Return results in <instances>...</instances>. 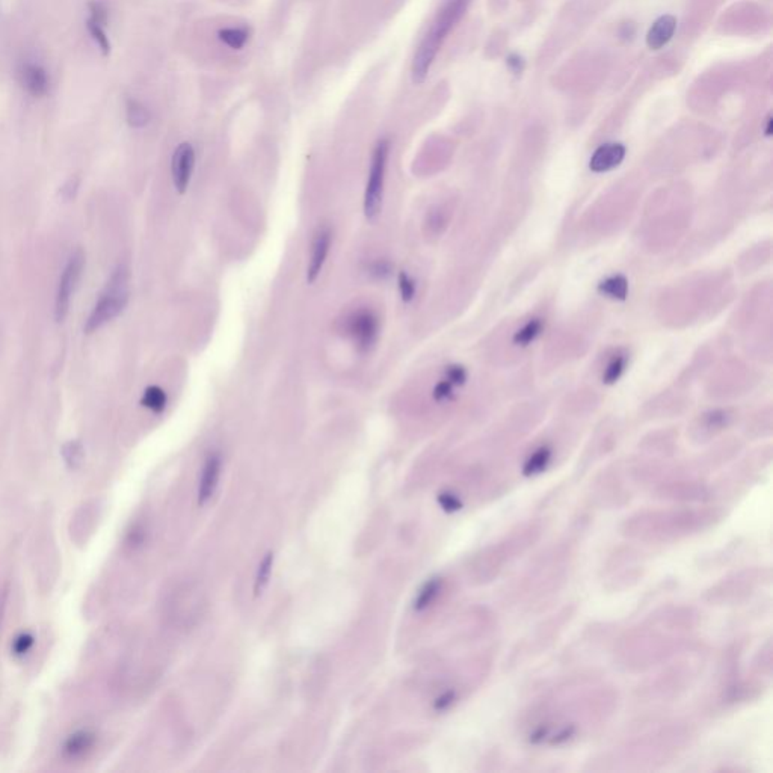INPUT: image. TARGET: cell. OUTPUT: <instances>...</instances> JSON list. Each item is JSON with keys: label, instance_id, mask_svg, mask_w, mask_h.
Here are the masks:
<instances>
[{"label": "cell", "instance_id": "cell-1", "mask_svg": "<svg viewBox=\"0 0 773 773\" xmlns=\"http://www.w3.org/2000/svg\"><path fill=\"white\" fill-rule=\"evenodd\" d=\"M468 0H450L449 5L442 10L438 15L435 23L432 24L431 31L426 37L423 38L420 47L417 49L414 63H413V77L414 82L420 83L424 81V77L428 74V69L432 64L433 58H435L437 51L441 46V42L444 41L446 35L451 29V26L461 17L463 11L465 10Z\"/></svg>", "mask_w": 773, "mask_h": 773}, {"label": "cell", "instance_id": "cell-2", "mask_svg": "<svg viewBox=\"0 0 773 773\" xmlns=\"http://www.w3.org/2000/svg\"><path fill=\"white\" fill-rule=\"evenodd\" d=\"M128 278L130 275L127 266L119 265L112 274L106 289H104L100 299L91 311L85 326L86 333L97 331L104 324L110 322L112 319H115L124 311L128 302Z\"/></svg>", "mask_w": 773, "mask_h": 773}, {"label": "cell", "instance_id": "cell-3", "mask_svg": "<svg viewBox=\"0 0 773 773\" xmlns=\"http://www.w3.org/2000/svg\"><path fill=\"white\" fill-rule=\"evenodd\" d=\"M390 154V141L381 139L372 154L369 178L364 192V215L367 219H375L381 212L382 198H384V185L387 162Z\"/></svg>", "mask_w": 773, "mask_h": 773}, {"label": "cell", "instance_id": "cell-4", "mask_svg": "<svg viewBox=\"0 0 773 773\" xmlns=\"http://www.w3.org/2000/svg\"><path fill=\"white\" fill-rule=\"evenodd\" d=\"M83 266H85V254L82 253V249H76L74 253L69 256L58 285L56 304H55V316L58 322H63L67 316L69 301H72L73 293L77 288V283L81 280Z\"/></svg>", "mask_w": 773, "mask_h": 773}, {"label": "cell", "instance_id": "cell-5", "mask_svg": "<svg viewBox=\"0 0 773 773\" xmlns=\"http://www.w3.org/2000/svg\"><path fill=\"white\" fill-rule=\"evenodd\" d=\"M346 331L351 335L352 340L357 343L360 349H369L378 338V317L375 313L367 308L355 311L347 317Z\"/></svg>", "mask_w": 773, "mask_h": 773}, {"label": "cell", "instance_id": "cell-6", "mask_svg": "<svg viewBox=\"0 0 773 773\" xmlns=\"http://www.w3.org/2000/svg\"><path fill=\"white\" fill-rule=\"evenodd\" d=\"M195 168V150L189 142L180 144L176 151L172 154L171 162V172H172V181L174 186L180 194H185L188 186L192 178V172Z\"/></svg>", "mask_w": 773, "mask_h": 773}, {"label": "cell", "instance_id": "cell-7", "mask_svg": "<svg viewBox=\"0 0 773 773\" xmlns=\"http://www.w3.org/2000/svg\"><path fill=\"white\" fill-rule=\"evenodd\" d=\"M331 239H333L331 230L328 227L319 228L317 233L315 234V239H313L311 243L308 266H307V281L310 284L315 283L319 278L320 272H322L329 253V248H331Z\"/></svg>", "mask_w": 773, "mask_h": 773}, {"label": "cell", "instance_id": "cell-8", "mask_svg": "<svg viewBox=\"0 0 773 773\" xmlns=\"http://www.w3.org/2000/svg\"><path fill=\"white\" fill-rule=\"evenodd\" d=\"M222 470V459L219 454L208 455L206 463L203 465L201 476H199L198 483V503L199 505H206V503L213 497L216 486H218L219 477Z\"/></svg>", "mask_w": 773, "mask_h": 773}, {"label": "cell", "instance_id": "cell-9", "mask_svg": "<svg viewBox=\"0 0 773 773\" xmlns=\"http://www.w3.org/2000/svg\"><path fill=\"white\" fill-rule=\"evenodd\" d=\"M23 88L33 97H42L49 91V76L44 68L33 63H24L19 69Z\"/></svg>", "mask_w": 773, "mask_h": 773}, {"label": "cell", "instance_id": "cell-10", "mask_svg": "<svg viewBox=\"0 0 773 773\" xmlns=\"http://www.w3.org/2000/svg\"><path fill=\"white\" fill-rule=\"evenodd\" d=\"M624 156L625 149L621 144H606L594 153L589 167L594 172L610 171L624 160Z\"/></svg>", "mask_w": 773, "mask_h": 773}, {"label": "cell", "instance_id": "cell-11", "mask_svg": "<svg viewBox=\"0 0 773 773\" xmlns=\"http://www.w3.org/2000/svg\"><path fill=\"white\" fill-rule=\"evenodd\" d=\"M675 19L671 15H665V17H660V19L653 24V28L649 29L648 32V38L647 42L649 49L653 50H658L662 49L665 44L670 42V40L672 38V35L675 32Z\"/></svg>", "mask_w": 773, "mask_h": 773}, {"label": "cell", "instance_id": "cell-12", "mask_svg": "<svg viewBox=\"0 0 773 773\" xmlns=\"http://www.w3.org/2000/svg\"><path fill=\"white\" fill-rule=\"evenodd\" d=\"M95 742V735L91 731H77L74 734H72L65 740L64 745V752L68 755V757H79V755L85 754L88 749L92 748V745Z\"/></svg>", "mask_w": 773, "mask_h": 773}, {"label": "cell", "instance_id": "cell-13", "mask_svg": "<svg viewBox=\"0 0 773 773\" xmlns=\"http://www.w3.org/2000/svg\"><path fill=\"white\" fill-rule=\"evenodd\" d=\"M126 118L128 126H132L135 128H141L150 123L151 115L149 109H147L141 101L128 99L126 104Z\"/></svg>", "mask_w": 773, "mask_h": 773}, {"label": "cell", "instance_id": "cell-14", "mask_svg": "<svg viewBox=\"0 0 773 773\" xmlns=\"http://www.w3.org/2000/svg\"><path fill=\"white\" fill-rule=\"evenodd\" d=\"M598 289H600V292L604 293L606 297H609V298L625 299V298H627V293H629V283L624 276L615 275V276H610V278H607V280H604Z\"/></svg>", "mask_w": 773, "mask_h": 773}, {"label": "cell", "instance_id": "cell-15", "mask_svg": "<svg viewBox=\"0 0 773 773\" xmlns=\"http://www.w3.org/2000/svg\"><path fill=\"white\" fill-rule=\"evenodd\" d=\"M167 401H168L167 393H165L160 387L150 385L149 388H145L141 404L145 408H149V410L153 413H162L165 410V406H167Z\"/></svg>", "mask_w": 773, "mask_h": 773}, {"label": "cell", "instance_id": "cell-16", "mask_svg": "<svg viewBox=\"0 0 773 773\" xmlns=\"http://www.w3.org/2000/svg\"><path fill=\"white\" fill-rule=\"evenodd\" d=\"M218 37L224 42V44H227L228 47H231L234 50H239V49L245 46L247 41L249 40V29L248 28L221 29L218 32Z\"/></svg>", "mask_w": 773, "mask_h": 773}, {"label": "cell", "instance_id": "cell-17", "mask_svg": "<svg viewBox=\"0 0 773 773\" xmlns=\"http://www.w3.org/2000/svg\"><path fill=\"white\" fill-rule=\"evenodd\" d=\"M272 565H274V554L267 553L265 556V559L262 560V563L258 565V570H257V576H256V581H254L256 595L262 594V590L266 588L269 577H271V572H272Z\"/></svg>", "mask_w": 773, "mask_h": 773}, {"label": "cell", "instance_id": "cell-18", "mask_svg": "<svg viewBox=\"0 0 773 773\" xmlns=\"http://www.w3.org/2000/svg\"><path fill=\"white\" fill-rule=\"evenodd\" d=\"M541 329H542V322H541V320H540V319H533V320H531V322H529V324H526V325H524L523 328H521L520 331L515 334L514 342H515L517 344H521V346H527L529 343H532L538 335H540Z\"/></svg>", "mask_w": 773, "mask_h": 773}, {"label": "cell", "instance_id": "cell-19", "mask_svg": "<svg viewBox=\"0 0 773 773\" xmlns=\"http://www.w3.org/2000/svg\"><path fill=\"white\" fill-rule=\"evenodd\" d=\"M86 28H88V32H90V35H91V38L94 40L95 44H97V47L100 49L101 53H103L104 56L109 55V53H110V41H109V38H108L106 32H104L103 26H100V24H97V23H94V22H91V20L88 19V20H86Z\"/></svg>", "mask_w": 773, "mask_h": 773}, {"label": "cell", "instance_id": "cell-20", "mask_svg": "<svg viewBox=\"0 0 773 773\" xmlns=\"http://www.w3.org/2000/svg\"><path fill=\"white\" fill-rule=\"evenodd\" d=\"M64 461L69 468H77L82 464L83 447L79 441H69L63 447Z\"/></svg>", "mask_w": 773, "mask_h": 773}, {"label": "cell", "instance_id": "cell-21", "mask_svg": "<svg viewBox=\"0 0 773 773\" xmlns=\"http://www.w3.org/2000/svg\"><path fill=\"white\" fill-rule=\"evenodd\" d=\"M438 589H440V581L438 580H431L429 583L424 585V588L420 590V594L417 595L415 609L422 610V609H424V607H428L432 603L433 598H435Z\"/></svg>", "mask_w": 773, "mask_h": 773}, {"label": "cell", "instance_id": "cell-22", "mask_svg": "<svg viewBox=\"0 0 773 773\" xmlns=\"http://www.w3.org/2000/svg\"><path fill=\"white\" fill-rule=\"evenodd\" d=\"M397 285H399V292H401L402 299L405 302L413 301L414 294H415V283H414L413 278L408 275L406 272H399Z\"/></svg>", "mask_w": 773, "mask_h": 773}, {"label": "cell", "instance_id": "cell-23", "mask_svg": "<svg viewBox=\"0 0 773 773\" xmlns=\"http://www.w3.org/2000/svg\"><path fill=\"white\" fill-rule=\"evenodd\" d=\"M88 10H90V20L97 23L100 26H106L108 24V17H109V11L106 5L103 2H99V0H92V2L88 3Z\"/></svg>", "mask_w": 773, "mask_h": 773}, {"label": "cell", "instance_id": "cell-24", "mask_svg": "<svg viewBox=\"0 0 773 773\" xmlns=\"http://www.w3.org/2000/svg\"><path fill=\"white\" fill-rule=\"evenodd\" d=\"M625 369V358L624 357H618L612 360V363L607 366L606 373H604V382L606 384H613V382L618 381L622 375V372Z\"/></svg>", "mask_w": 773, "mask_h": 773}, {"label": "cell", "instance_id": "cell-25", "mask_svg": "<svg viewBox=\"0 0 773 773\" xmlns=\"http://www.w3.org/2000/svg\"><path fill=\"white\" fill-rule=\"evenodd\" d=\"M549 459H550V451L549 450H547V449L538 450L536 454L531 458V461L527 463L526 472L527 473H536V472L542 470V468L547 465V463H549Z\"/></svg>", "mask_w": 773, "mask_h": 773}, {"label": "cell", "instance_id": "cell-26", "mask_svg": "<svg viewBox=\"0 0 773 773\" xmlns=\"http://www.w3.org/2000/svg\"><path fill=\"white\" fill-rule=\"evenodd\" d=\"M33 642H35V639H33L31 633H22V635H19L14 639V644H13L14 654L15 656L26 654L32 648Z\"/></svg>", "mask_w": 773, "mask_h": 773}, {"label": "cell", "instance_id": "cell-27", "mask_svg": "<svg viewBox=\"0 0 773 773\" xmlns=\"http://www.w3.org/2000/svg\"><path fill=\"white\" fill-rule=\"evenodd\" d=\"M446 381H449L451 385H463L467 381V372L461 366H450L446 370Z\"/></svg>", "mask_w": 773, "mask_h": 773}, {"label": "cell", "instance_id": "cell-28", "mask_svg": "<svg viewBox=\"0 0 773 773\" xmlns=\"http://www.w3.org/2000/svg\"><path fill=\"white\" fill-rule=\"evenodd\" d=\"M451 396H454V385L446 379L438 382L435 390H433V399L438 402H442V401H447V399H450Z\"/></svg>", "mask_w": 773, "mask_h": 773}, {"label": "cell", "instance_id": "cell-29", "mask_svg": "<svg viewBox=\"0 0 773 773\" xmlns=\"http://www.w3.org/2000/svg\"><path fill=\"white\" fill-rule=\"evenodd\" d=\"M77 185H79V183H77V180H76V178L69 180L68 183L63 188V195H64L67 199L73 198V194L77 190Z\"/></svg>", "mask_w": 773, "mask_h": 773}]
</instances>
